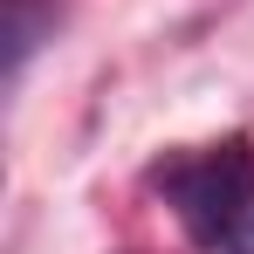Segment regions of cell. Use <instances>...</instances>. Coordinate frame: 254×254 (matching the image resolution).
I'll list each match as a JSON object with an SVG mask.
<instances>
[{
    "mask_svg": "<svg viewBox=\"0 0 254 254\" xmlns=\"http://www.w3.org/2000/svg\"><path fill=\"white\" fill-rule=\"evenodd\" d=\"M165 199L179 206L186 234L213 254H254V151L213 144L158 172Z\"/></svg>",
    "mask_w": 254,
    "mask_h": 254,
    "instance_id": "cell-1",
    "label": "cell"
}]
</instances>
